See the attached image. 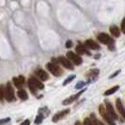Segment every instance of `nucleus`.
Segmentation results:
<instances>
[{
  "mask_svg": "<svg viewBox=\"0 0 125 125\" xmlns=\"http://www.w3.org/2000/svg\"><path fill=\"white\" fill-rule=\"evenodd\" d=\"M85 90L83 89V90H80L79 92H77L76 94H74V95H73V96H71V97H69V98H67L66 100H64L62 102V104L63 105H68V104H72V103H73L78 97H80V95H81L83 92H84Z\"/></svg>",
  "mask_w": 125,
  "mask_h": 125,
  "instance_id": "423d86ee",
  "label": "nucleus"
},
{
  "mask_svg": "<svg viewBox=\"0 0 125 125\" xmlns=\"http://www.w3.org/2000/svg\"><path fill=\"white\" fill-rule=\"evenodd\" d=\"M35 73H36L38 77H39L41 80H42V81H46V80H48V78H49L48 73H47L45 71H43V70H42V69L37 70Z\"/></svg>",
  "mask_w": 125,
  "mask_h": 125,
  "instance_id": "ddd939ff",
  "label": "nucleus"
},
{
  "mask_svg": "<svg viewBox=\"0 0 125 125\" xmlns=\"http://www.w3.org/2000/svg\"><path fill=\"white\" fill-rule=\"evenodd\" d=\"M75 125H82V123L80 122V121H79V120H77V121L75 122Z\"/></svg>",
  "mask_w": 125,
  "mask_h": 125,
  "instance_id": "7c9ffc66",
  "label": "nucleus"
},
{
  "mask_svg": "<svg viewBox=\"0 0 125 125\" xmlns=\"http://www.w3.org/2000/svg\"><path fill=\"white\" fill-rule=\"evenodd\" d=\"M42 119H43V118H42V116L38 115L36 119H35V124H41V123L42 122Z\"/></svg>",
  "mask_w": 125,
  "mask_h": 125,
  "instance_id": "4be33fe9",
  "label": "nucleus"
},
{
  "mask_svg": "<svg viewBox=\"0 0 125 125\" xmlns=\"http://www.w3.org/2000/svg\"><path fill=\"white\" fill-rule=\"evenodd\" d=\"M69 112H70V109H65V110H63V111H61V112L56 113V115L53 117V121H54V122H57L58 120L62 119Z\"/></svg>",
  "mask_w": 125,
  "mask_h": 125,
  "instance_id": "9d476101",
  "label": "nucleus"
},
{
  "mask_svg": "<svg viewBox=\"0 0 125 125\" xmlns=\"http://www.w3.org/2000/svg\"><path fill=\"white\" fill-rule=\"evenodd\" d=\"M110 32H111V34L114 37H119V35H120V30H119V28L117 25L110 26Z\"/></svg>",
  "mask_w": 125,
  "mask_h": 125,
  "instance_id": "dca6fc26",
  "label": "nucleus"
},
{
  "mask_svg": "<svg viewBox=\"0 0 125 125\" xmlns=\"http://www.w3.org/2000/svg\"><path fill=\"white\" fill-rule=\"evenodd\" d=\"M28 88H30V90H31V92L33 94L36 93V90H37V88H35V87H34V86L32 85L31 83H29V82H28Z\"/></svg>",
  "mask_w": 125,
  "mask_h": 125,
  "instance_id": "b1692460",
  "label": "nucleus"
},
{
  "mask_svg": "<svg viewBox=\"0 0 125 125\" xmlns=\"http://www.w3.org/2000/svg\"><path fill=\"white\" fill-rule=\"evenodd\" d=\"M39 115L42 116V118L47 117V116L49 115V110H48V108H47V107H42V108H41V109L39 110Z\"/></svg>",
  "mask_w": 125,
  "mask_h": 125,
  "instance_id": "a211bd4d",
  "label": "nucleus"
},
{
  "mask_svg": "<svg viewBox=\"0 0 125 125\" xmlns=\"http://www.w3.org/2000/svg\"><path fill=\"white\" fill-rule=\"evenodd\" d=\"M21 125H30V120L29 119H25L21 123Z\"/></svg>",
  "mask_w": 125,
  "mask_h": 125,
  "instance_id": "cd10ccee",
  "label": "nucleus"
},
{
  "mask_svg": "<svg viewBox=\"0 0 125 125\" xmlns=\"http://www.w3.org/2000/svg\"><path fill=\"white\" fill-rule=\"evenodd\" d=\"M58 61H59V63H61L65 68H67V69H69V70H73V63L71 62L67 57H65V56H59V57H58Z\"/></svg>",
  "mask_w": 125,
  "mask_h": 125,
  "instance_id": "0eeeda50",
  "label": "nucleus"
},
{
  "mask_svg": "<svg viewBox=\"0 0 125 125\" xmlns=\"http://www.w3.org/2000/svg\"><path fill=\"white\" fill-rule=\"evenodd\" d=\"M85 46L87 48H89V49H92V50H99L100 49V46L96 43L94 41L92 40H88L85 42Z\"/></svg>",
  "mask_w": 125,
  "mask_h": 125,
  "instance_id": "f8f14e48",
  "label": "nucleus"
},
{
  "mask_svg": "<svg viewBox=\"0 0 125 125\" xmlns=\"http://www.w3.org/2000/svg\"><path fill=\"white\" fill-rule=\"evenodd\" d=\"M74 78H75V75H71V76H69V77H68V78H67V79L64 81V83H63V86H66V85H67V84H69L71 81H73Z\"/></svg>",
  "mask_w": 125,
  "mask_h": 125,
  "instance_id": "412c9836",
  "label": "nucleus"
},
{
  "mask_svg": "<svg viewBox=\"0 0 125 125\" xmlns=\"http://www.w3.org/2000/svg\"><path fill=\"white\" fill-rule=\"evenodd\" d=\"M98 40L100 41L102 43L104 44H107V45H110V44H113L114 41L113 39L109 35H107L106 33H100L98 35Z\"/></svg>",
  "mask_w": 125,
  "mask_h": 125,
  "instance_id": "39448f33",
  "label": "nucleus"
},
{
  "mask_svg": "<svg viewBox=\"0 0 125 125\" xmlns=\"http://www.w3.org/2000/svg\"><path fill=\"white\" fill-rule=\"evenodd\" d=\"M106 111H107V113H108V115L111 117L112 119H118V115H117V113L115 112L112 104H111L110 103H108V102L106 103Z\"/></svg>",
  "mask_w": 125,
  "mask_h": 125,
  "instance_id": "6e6552de",
  "label": "nucleus"
},
{
  "mask_svg": "<svg viewBox=\"0 0 125 125\" xmlns=\"http://www.w3.org/2000/svg\"><path fill=\"white\" fill-rule=\"evenodd\" d=\"M72 45H73V42H72V41H68V42H66V47H67V48L72 47Z\"/></svg>",
  "mask_w": 125,
  "mask_h": 125,
  "instance_id": "c85d7f7f",
  "label": "nucleus"
},
{
  "mask_svg": "<svg viewBox=\"0 0 125 125\" xmlns=\"http://www.w3.org/2000/svg\"><path fill=\"white\" fill-rule=\"evenodd\" d=\"M97 125H104V123H103L102 121H100V120H98V124H97Z\"/></svg>",
  "mask_w": 125,
  "mask_h": 125,
  "instance_id": "2f4dec72",
  "label": "nucleus"
},
{
  "mask_svg": "<svg viewBox=\"0 0 125 125\" xmlns=\"http://www.w3.org/2000/svg\"><path fill=\"white\" fill-rule=\"evenodd\" d=\"M75 50H76V53L79 54V55L86 54V55H88V56H90V53L88 52V50L87 49V47L85 46V44L78 43V45H77L76 48H75Z\"/></svg>",
  "mask_w": 125,
  "mask_h": 125,
  "instance_id": "1a4fd4ad",
  "label": "nucleus"
},
{
  "mask_svg": "<svg viewBox=\"0 0 125 125\" xmlns=\"http://www.w3.org/2000/svg\"><path fill=\"white\" fill-rule=\"evenodd\" d=\"M12 81H13V83H14V86H15L16 88H20L23 85H24V83H25V77L22 76V75H20V76H18V77L13 78Z\"/></svg>",
  "mask_w": 125,
  "mask_h": 125,
  "instance_id": "2eb2a0df",
  "label": "nucleus"
},
{
  "mask_svg": "<svg viewBox=\"0 0 125 125\" xmlns=\"http://www.w3.org/2000/svg\"><path fill=\"white\" fill-rule=\"evenodd\" d=\"M83 125H94L93 122H92V120L90 119V118H87V119H85L84 120V124Z\"/></svg>",
  "mask_w": 125,
  "mask_h": 125,
  "instance_id": "5701e85b",
  "label": "nucleus"
},
{
  "mask_svg": "<svg viewBox=\"0 0 125 125\" xmlns=\"http://www.w3.org/2000/svg\"><path fill=\"white\" fill-rule=\"evenodd\" d=\"M119 72H120V71H118L117 73H115L114 74H112V75H111V76H110V78H113V77H115V76H116V75L118 74V73H119Z\"/></svg>",
  "mask_w": 125,
  "mask_h": 125,
  "instance_id": "c756f323",
  "label": "nucleus"
},
{
  "mask_svg": "<svg viewBox=\"0 0 125 125\" xmlns=\"http://www.w3.org/2000/svg\"><path fill=\"white\" fill-rule=\"evenodd\" d=\"M5 99H7L8 102H13L15 99V94L13 90L11 83H7V86L5 88Z\"/></svg>",
  "mask_w": 125,
  "mask_h": 125,
  "instance_id": "f257e3e1",
  "label": "nucleus"
},
{
  "mask_svg": "<svg viewBox=\"0 0 125 125\" xmlns=\"http://www.w3.org/2000/svg\"><path fill=\"white\" fill-rule=\"evenodd\" d=\"M99 112H100L102 118L104 119L108 124L109 125H116L115 124V122H114V120L111 119V117L108 115V113H107V111H106V108H104V105H100V107H99Z\"/></svg>",
  "mask_w": 125,
  "mask_h": 125,
  "instance_id": "f03ea898",
  "label": "nucleus"
},
{
  "mask_svg": "<svg viewBox=\"0 0 125 125\" xmlns=\"http://www.w3.org/2000/svg\"><path fill=\"white\" fill-rule=\"evenodd\" d=\"M116 105H117V109H118L119 113L120 114V116L125 119V108L123 106V104H122V103H121V101L119 99L116 101Z\"/></svg>",
  "mask_w": 125,
  "mask_h": 125,
  "instance_id": "4468645a",
  "label": "nucleus"
},
{
  "mask_svg": "<svg viewBox=\"0 0 125 125\" xmlns=\"http://www.w3.org/2000/svg\"><path fill=\"white\" fill-rule=\"evenodd\" d=\"M5 99V88L4 86H0V101H4Z\"/></svg>",
  "mask_w": 125,
  "mask_h": 125,
  "instance_id": "aec40b11",
  "label": "nucleus"
},
{
  "mask_svg": "<svg viewBox=\"0 0 125 125\" xmlns=\"http://www.w3.org/2000/svg\"><path fill=\"white\" fill-rule=\"evenodd\" d=\"M28 82H29V83H31L32 85H33L36 88L42 89V88H44L43 84L40 81V80H38L36 77H30V78L28 79Z\"/></svg>",
  "mask_w": 125,
  "mask_h": 125,
  "instance_id": "9b49d317",
  "label": "nucleus"
},
{
  "mask_svg": "<svg viewBox=\"0 0 125 125\" xmlns=\"http://www.w3.org/2000/svg\"><path fill=\"white\" fill-rule=\"evenodd\" d=\"M67 58L69 59L70 61L73 63L74 65H80L82 63V58L78 56L77 54H75L73 52H68L67 53Z\"/></svg>",
  "mask_w": 125,
  "mask_h": 125,
  "instance_id": "20e7f679",
  "label": "nucleus"
},
{
  "mask_svg": "<svg viewBox=\"0 0 125 125\" xmlns=\"http://www.w3.org/2000/svg\"><path fill=\"white\" fill-rule=\"evenodd\" d=\"M119 88V86H115V87H113V88H109L108 90H106L105 92H104V95L105 96H109V95H112L113 93H115L118 89Z\"/></svg>",
  "mask_w": 125,
  "mask_h": 125,
  "instance_id": "6ab92c4d",
  "label": "nucleus"
},
{
  "mask_svg": "<svg viewBox=\"0 0 125 125\" xmlns=\"http://www.w3.org/2000/svg\"><path fill=\"white\" fill-rule=\"evenodd\" d=\"M10 120V118H6V119H0V125L4 124V123H7V122H9Z\"/></svg>",
  "mask_w": 125,
  "mask_h": 125,
  "instance_id": "393cba45",
  "label": "nucleus"
},
{
  "mask_svg": "<svg viewBox=\"0 0 125 125\" xmlns=\"http://www.w3.org/2000/svg\"><path fill=\"white\" fill-rule=\"evenodd\" d=\"M84 86H85V83H84V82H79V83H78V84L75 86V88H83Z\"/></svg>",
  "mask_w": 125,
  "mask_h": 125,
  "instance_id": "a878e982",
  "label": "nucleus"
},
{
  "mask_svg": "<svg viewBox=\"0 0 125 125\" xmlns=\"http://www.w3.org/2000/svg\"><path fill=\"white\" fill-rule=\"evenodd\" d=\"M121 30L122 32L125 34V18L122 20V22H121Z\"/></svg>",
  "mask_w": 125,
  "mask_h": 125,
  "instance_id": "bb28decb",
  "label": "nucleus"
},
{
  "mask_svg": "<svg viewBox=\"0 0 125 125\" xmlns=\"http://www.w3.org/2000/svg\"><path fill=\"white\" fill-rule=\"evenodd\" d=\"M18 97L21 99L22 101H26L27 98H28V95H27V92L25 91V89H20L18 90Z\"/></svg>",
  "mask_w": 125,
  "mask_h": 125,
  "instance_id": "f3484780",
  "label": "nucleus"
},
{
  "mask_svg": "<svg viewBox=\"0 0 125 125\" xmlns=\"http://www.w3.org/2000/svg\"><path fill=\"white\" fill-rule=\"evenodd\" d=\"M46 68L48 69V71L50 72L53 75H55V76H59V75L62 73V71L61 69L56 65V64H54V63H47V65H46Z\"/></svg>",
  "mask_w": 125,
  "mask_h": 125,
  "instance_id": "7ed1b4c3",
  "label": "nucleus"
}]
</instances>
